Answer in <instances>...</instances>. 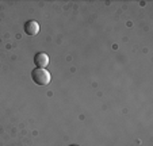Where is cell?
I'll return each instance as SVG.
<instances>
[{"mask_svg": "<svg viewBox=\"0 0 153 146\" xmlns=\"http://www.w3.org/2000/svg\"><path fill=\"white\" fill-rule=\"evenodd\" d=\"M71 146H77V145H71Z\"/></svg>", "mask_w": 153, "mask_h": 146, "instance_id": "4", "label": "cell"}, {"mask_svg": "<svg viewBox=\"0 0 153 146\" xmlns=\"http://www.w3.org/2000/svg\"><path fill=\"white\" fill-rule=\"evenodd\" d=\"M31 79L38 85H48V84L50 83V73L46 69L35 68L34 70L31 72Z\"/></svg>", "mask_w": 153, "mask_h": 146, "instance_id": "1", "label": "cell"}, {"mask_svg": "<svg viewBox=\"0 0 153 146\" xmlns=\"http://www.w3.org/2000/svg\"><path fill=\"white\" fill-rule=\"evenodd\" d=\"M25 31H26L27 35H31V37L37 35L38 33H39V24H38V22H35V20H29V22H26V24H25Z\"/></svg>", "mask_w": 153, "mask_h": 146, "instance_id": "2", "label": "cell"}, {"mask_svg": "<svg viewBox=\"0 0 153 146\" xmlns=\"http://www.w3.org/2000/svg\"><path fill=\"white\" fill-rule=\"evenodd\" d=\"M34 64L38 66V68L45 69L48 65H49V57H48L46 53H38L34 57Z\"/></svg>", "mask_w": 153, "mask_h": 146, "instance_id": "3", "label": "cell"}]
</instances>
